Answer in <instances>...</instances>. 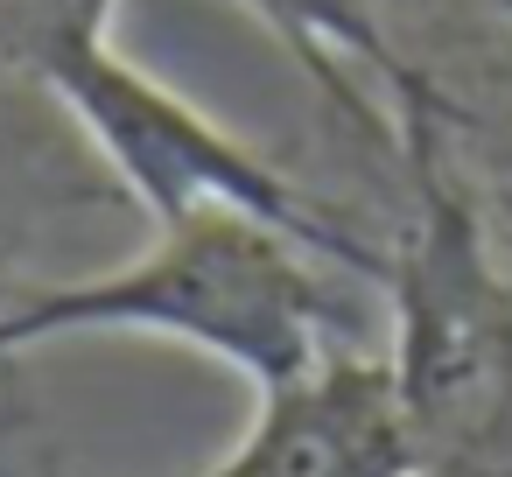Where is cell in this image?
<instances>
[{"label": "cell", "mask_w": 512, "mask_h": 477, "mask_svg": "<svg viewBox=\"0 0 512 477\" xmlns=\"http://www.w3.org/2000/svg\"><path fill=\"white\" fill-rule=\"evenodd\" d=\"M330 260L302 239L246 218V211H197L162 225L148 253L113 274L64 281V288H8L0 302V358L57 344V337H176L218 365H232L253 393H274L316 372L344 344V302L323 274Z\"/></svg>", "instance_id": "6da1fadb"}, {"label": "cell", "mask_w": 512, "mask_h": 477, "mask_svg": "<svg viewBox=\"0 0 512 477\" xmlns=\"http://www.w3.org/2000/svg\"><path fill=\"white\" fill-rule=\"evenodd\" d=\"M78 134L106 155V169L134 190V204L162 225H183L197 211H246L288 239H302L309 253H323L344 274H372L386 281V253L372 239H358L330 204H316L288 169H274L260 148H246L239 134H225L211 113H197L190 99H176L162 78L134 71L113 43L78 50L71 64H57V78L43 85Z\"/></svg>", "instance_id": "7a4b0ae2"}, {"label": "cell", "mask_w": 512, "mask_h": 477, "mask_svg": "<svg viewBox=\"0 0 512 477\" xmlns=\"http://www.w3.org/2000/svg\"><path fill=\"white\" fill-rule=\"evenodd\" d=\"M190 477H421L393 365L330 351L316 372L260 393L253 428Z\"/></svg>", "instance_id": "3957f363"}, {"label": "cell", "mask_w": 512, "mask_h": 477, "mask_svg": "<svg viewBox=\"0 0 512 477\" xmlns=\"http://www.w3.org/2000/svg\"><path fill=\"white\" fill-rule=\"evenodd\" d=\"M239 8H253L316 78V92L379 148L400 155L414 120H442L435 85L400 43V0H239Z\"/></svg>", "instance_id": "277c9868"}, {"label": "cell", "mask_w": 512, "mask_h": 477, "mask_svg": "<svg viewBox=\"0 0 512 477\" xmlns=\"http://www.w3.org/2000/svg\"><path fill=\"white\" fill-rule=\"evenodd\" d=\"M113 0H0V78L50 85L57 64L99 50Z\"/></svg>", "instance_id": "5b68a950"}, {"label": "cell", "mask_w": 512, "mask_h": 477, "mask_svg": "<svg viewBox=\"0 0 512 477\" xmlns=\"http://www.w3.org/2000/svg\"><path fill=\"white\" fill-rule=\"evenodd\" d=\"M0 302H8V288H0Z\"/></svg>", "instance_id": "8992f818"}]
</instances>
